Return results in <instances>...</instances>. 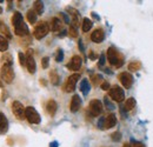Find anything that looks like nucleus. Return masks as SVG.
<instances>
[{"mask_svg":"<svg viewBox=\"0 0 153 147\" xmlns=\"http://www.w3.org/2000/svg\"><path fill=\"white\" fill-rule=\"evenodd\" d=\"M98 127L99 128H105V118H100V120L98 121Z\"/></svg>","mask_w":153,"mask_h":147,"instance_id":"c9c22d12","label":"nucleus"},{"mask_svg":"<svg viewBox=\"0 0 153 147\" xmlns=\"http://www.w3.org/2000/svg\"><path fill=\"white\" fill-rule=\"evenodd\" d=\"M104 91H107V90H110V84L107 82V81H104L102 84H101V86H100Z\"/></svg>","mask_w":153,"mask_h":147,"instance_id":"e433bc0d","label":"nucleus"},{"mask_svg":"<svg viewBox=\"0 0 153 147\" xmlns=\"http://www.w3.org/2000/svg\"><path fill=\"white\" fill-rule=\"evenodd\" d=\"M90 90H91V85H90L88 80L87 79H82L81 82H80V91H81V93L84 95H87Z\"/></svg>","mask_w":153,"mask_h":147,"instance_id":"6ab92c4d","label":"nucleus"},{"mask_svg":"<svg viewBox=\"0 0 153 147\" xmlns=\"http://www.w3.org/2000/svg\"><path fill=\"white\" fill-rule=\"evenodd\" d=\"M107 60L112 66H115V67H120L124 64V56L114 47H110L107 50Z\"/></svg>","mask_w":153,"mask_h":147,"instance_id":"f257e3e1","label":"nucleus"},{"mask_svg":"<svg viewBox=\"0 0 153 147\" xmlns=\"http://www.w3.org/2000/svg\"><path fill=\"white\" fill-rule=\"evenodd\" d=\"M48 64H50V58L48 56H45L41 59V66L42 68H47L48 67Z\"/></svg>","mask_w":153,"mask_h":147,"instance_id":"72a5a7b5","label":"nucleus"},{"mask_svg":"<svg viewBox=\"0 0 153 147\" xmlns=\"http://www.w3.org/2000/svg\"><path fill=\"white\" fill-rule=\"evenodd\" d=\"M137 105V101L134 98H128L126 101H125V105H124V108L125 111H132Z\"/></svg>","mask_w":153,"mask_h":147,"instance_id":"412c9836","label":"nucleus"},{"mask_svg":"<svg viewBox=\"0 0 153 147\" xmlns=\"http://www.w3.org/2000/svg\"><path fill=\"white\" fill-rule=\"evenodd\" d=\"M61 21H60V19L58 18H52L51 19V30L53 31V32H58V31H60L61 30Z\"/></svg>","mask_w":153,"mask_h":147,"instance_id":"aec40b11","label":"nucleus"},{"mask_svg":"<svg viewBox=\"0 0 153 147\" xmlns=\"http://www.w3.org/2000/svg\"><path fill=\"white\" fill-rule=\"evenodd\" d=\"M25 117H26V119L28 120L30 124H39L41 121L39 113L33 107H26V110H25Z\"/></svg>","mask_w":153,"mask_h":147,"instance_id":"39448f33","label":"nucleus"},{"mask_svg":"<svg viewBox=\"0 0 153 147\" xmlns=\"http://www.w3.org/2000/svg\"><path fill=\"white\" fill-rule=\"evenodd\" d=\"M93 26V21L88 18H84L82 20V32H88Z\"/></svg>","mask_w":153,"mask_h":147,"instance_id":"4be33fe9","label":"nucleus"},{"mask_svg":"<svg viewBox=\"0 0 153 147\" xmlns=\"http://www.w3.org/2000/svg\"><path fill=\"white\" fill-rule=\"evenodd\" d=\"M111 139H112L113 141H119V140L121 139V134H120V132H114L113 134H111Z\"/></svg>","mask_w":153,"mask_h":147,"instance_id":"f704fd0d","label":"nucleus"},{"mask_svg":"<svg viewBox=\"0 0 153 147\" xmlns=\"http://www.w3.org/2000/svg\"><path fill=\"white\" fill-rule=\"evenodd\" d=\"M92 81H93V85H98V84H100L102 81V76L99 75V74H96V75L92 76Z\"/></svg>","mask_w":153,"mask_h":147,"instance_id":"7c9ffc66","label":"nucleus"},{"mask_svg":"<svg viewBox=\"0 0 153 147\" xmlns=\"http://www.w3.org/2000/svg\"><path fill=\"white\" fill-rule=\"evenodd\" d=\"M1 62H2V65L12 66V64H13V59H12V55L10 54V53H5V54L1 56Z\"/></svg>","mask_w":153,"mask_h":147,"instance_id":"5701e85b","label":"nucleus"},{"mask_svg":"<svg viewBox=\"0 0 153 147\" xmlns=\"http://www.w3.org/2000/svg\"><path fill=\"white\" fill-rule=\"evenodd\" d=\"M105 64V54H100V59H99V66H104Z\"/></svg>","mask_w":153,"mask_h":147,"instance_id":"4c0bfd02","label":"nucleus"},{"mask_svg":"<svg viewBox=\"0 0 153 147\" xmlns=\"http://www.w3.org/2000/svg\"><path fill=\"white\" fill-rule=\"evenodd\" d=\"M7 129H8V120L5 117V114L0 112V134L6 133Z\"/></svg>","mask_w":153,"mask_h":147,"instance_id":"dca6fc26","label":"nucleus"},{"mask_svg":"<svg viewBox=\"0 0 153 147\" xmlns=\"http://www.w3.org/2000/svg\"><path fill=\"white\" fill-rule=\"evenodd\" d=\"M18 56H19V62H20V65H21V66H26V54H24V53L19 52Z\"/></svg>","mask_w":153,"mask_h":147,"instance_id":"2f4dec72","label":"nucleus"},{"mask_svg":"<svg viewBox=\"0 0 153 147\" xmlns=\"http://www.w3.org/2000/svg\"><path fill=\"white\" fill-rule=\"evenodd\" d=\"M80 106H81V100H80V97L76 94V95H73V97H72V99H71L70 110H71V112L76 113V112H78V111H79Z\"/></svg>","mask_w":153,"mask_h":147,"instance_id":"ddd939ff","label":"nucleus"},{"mask_svg":"<svg viewBox=\"0 0 153 147\" xmlns=\"http://www.w3.org/2000/svg\"><path fill=\"white\" fill-rule=\"evenodd\" d=\"M119 80H120V82H121V85L125 87V88H131L132 87V85H133V76H132V74L128 73V72H121V73L119 74Z\"/></svg>","mask_w":153,"mask_h":147,"instance_id":"1a4fd4ad","label":"nucleus"},{"mask_svg":"<svg viewBox=\"0 0 153 147\" xmlns=\"http://www.w3.org/2000/svg\"><path fill=\"white\" fill-rule=\"evenodd\" d=\"M48 32H50V26H48V24L47 22H45V21H41V22H39L38 25L34 27V31H33V36L36 39H42V38H45L47 34H48Z\"/></svg>","mask_w":153,"mask_h":147,"instance_id":"f03ea898","label":"nucleus"},{"mask_svg":"<svg viewBox=\"0 0 153 147\" xmlns=\"http://www.w3.org/2000/svg\"><path fill=\"white\" fill-rule=\"evenodd\" d=\"M1 12H2V8H1V6H0V14H1Z\"/></svg>","mask_w":153,"mask_h":147,"instance_id":"c03bdc74","label":"nucleus"},{"mask_svg":"<svg viewBox=\"0 0 153 147\" xmlns=\"http://www.w3.org/2000/svg\"><path fill=\"white\" fill-rule=\"evenodd\" d=\"M25 110L26 108H24V105L20 101H13L12 102V111H13V114L17 117V119L24 120L26 118L25 117Z\"/></svg>","mask_w":153,"mask_h":147,"instance_id":"6e6552de","label":"nucleus"},{"mask_svg":"<svg viewBox=\"0 0 153 147\" xmlns=\"http://www.w3.org/2000/svg\"><path fill=\"white\" fill-rule=\"evenodd\" d=\"M60 17L64 19V21H65L66 24H68V22H70V19H68V17H67L65 13H60Z\"/></svg>","mask_w":153,"mask_h":147,"instance_id":"58836bf2","label":"nucleus"},{"mask_svg":"<svg viewBox=\"0 0 153 147\" xmlns=\"http://www.w3.org/2000/svg\"><path fill=\"white\" fill-rule=\"evenodd\" d=\"M62 59H64V52H62V50L59 48V50L57 51V54H56V61L60 62Z\"/></svg>","mask_w":153,"mask_h":147,"instance_id":"473e14b6","label":"nucleus"},{"mask_svg":"<svg viewBox=\"0 0 153 147\" xmlns=\"http://www.w3.org/2000/svg\"><path fill=\"white\" fill-rule=\"evenodd\" d=\"M88 110H90V113L92 117H98L101 114L102 112V104L100 100L98 99H93L90 101V106H88Z\"/></svg>","mask_w":153,"mask_h":147,"instance_id":"0eeeda50","label":"nucleus"},{"mask_svg":"<svg viewBox=\"0 0 153 147\" xmlns=\"http://www.w3.org/2000/svg\"><path fill=\"white\" fill-rule=\"evenodd\" d=\"M123 147H132V146H131L128 143H126V144H124V146H123Z\"/></svg>","mask_w":153,"mask_h":147,"instance_id":"79ce46f5","label":"nucleus"},{"mask_svg":"<svg viewBox=\"0 0 153 147\" xmlns=\"http://www.w3.org/2000/svg\"><path fill=\"white\" fill-rule=\"evenodd\" d=\"M68 34H70V37H72V38H76V37H78V31H76V27H73L72 25L70 26V30H68Z\"/></svg>","mask_w":153,"mask_h":147,"instance_id":"c756f323","label":"nucleus"},{"mask_svg":"<svg viewBox=\"0 0 153 147\" xmlns=\"http://www.w3.org/2000/svg\"><path fill=\"white\" fill-rule=\"evenodd\" d=\"M26 67H27V71L31 74H34L37 71V64H36V60L32 55L31 50H28L27 54H26Z\"/></svg>","mask_w":153,"mask_h":147,"instance_id":"9d476101","label":"nucleus"},{"mask_svg":"<svg viewBox=\"0 0 153 147\" xmlns=\"http://www.w3.org/2000/svg\"><path fill=\"white\" fill-rule=\"evenodd\" d=\"M14 33H16L17 36H19V37H25V36H27V34H28V27H27V25H26L25 22H22V24H20L19 26L14 27Z\"/></svg>","mask_w":153,"mask_h":147,"instance_id":"4468645a","label":"nucleus"},{"mask_svg":"<svg viewBox=\"0 0 153 147\" xmlns=\"http://www.w3.org/2000/svg\"><path fill=\"white\" fill-rule=\"evenodd\" d=\"M0 74H1V78L4 79V81L7 82V84H11L14 79V72H13L12 66L2 65L1 70H0Z\"/></svg>","mask_w":153,"mask_h":147,"instance_id":"20e7f679","label":"nucleus"},{"mask_svg":"<svg viewBox=\"0 0 153 147\" xmlns=\"http://www.w3.org/2000/svg\"><path fill=\"white\" fill-rule=\"evenodd\" d=\"M57 102L54 101V100H48L47 101V104H46V111H47V113L51 115V117H53L54 114H56V112H57Z\"/></svg>","mask_w":153,"mask_h":147,"instance_id":"f3484780","label":"nucleus"},{"mask_svg":"<svg viewBox=\"0 0 153 147\" xmlns=\"http://www.w3.org/2000/svg\"><path fill=\"white\" fill-rule=\"evenodd\" d=\"M108 97L114 100L117 102H121L124 99H125V93L123 91L121 87H119L118 85H114L110 88V92H108Z\"/></svg>","mask_w":153,"mask_h":147,"instance_id":"7ed1b4c3","label":"nucleus"},{"mask_svg":"<svg viewBox=\"0 0 153 147\" xmlns=\"http://www.w3.org/2000/svg\"><path fill=\"white\" fill-rule=\"evenodd\" d=\"M81 66V58L79 55H74L71 58L70 62L67 64V68L71 71H78Z\"/></svg>","mask_w":153,"mask_h":147,"instance_id":"9b49d317","label":"nucleus"},{"mask_svg":"<svg viewBox=\"0 0 153 147\" xmlns=\"http://www.w3.org/2000/svg\"><path fill=\"white\" fill-rule=\"evenodd\" d=\"M132 147H145V146H144V144H141V143H134Z\"/></svg>","mask_w":153,"mask_h":147,"instance_id":"ea45409f","label":"nucleus"},{"mask_svg":"<svg viewBox=\"0 0 153 147\" xmlns=\"http://www.w3.org/2000/svg\"><path fill=\"white\" fill-rule=\"evenodd\" d=\"M8 48V40L4 36H0V52H6Z\"/></svg>","mask_w":153,"mask_h":147,"instance_id":"a878e982","label":"nucleus"},{"mask_svg":"<svg viewBox=\"0 0 153 147\" xmlns=\"http://www.w3.org/2000/svg\"><path fill=\"white\" fill-rule=\"evenodd\" d=\"M79 78H80L79 74H72V75H70L68 79L66 80L65 85H64V91L67 93L73 92L76 90V82H78V80H79Z\"/></svg>","mask_w":153,"mask_h":147,"instance_id":"423d86ee","label":"nucleus"},{"mask_svg":"<svg viewBox=\"0 0 153 147\" xmlns=\"http://www.w3.org/2000/svg\"><path fill=\"white\" fill-rule=\"evenodd\" d=\"M11 20H12V25H13L14 27L19 26L20 24H22V22H24V18H22V16H21V13H20V12H14Z\"/></svg>","mask_w":153,"mask_h":147,"instance_id":"a211bd4d","label":"nucleus"},{"mask_svg":"<svg viewBox=\"0 0 153 147\" xmlns=\"http://www.w3.org/2000/svg\"><path fill=\"white\" fill-rule=\"evenodd\" d=\"M0 32L4 33V37L8 38V39L12 37V36H11V32H10V30H8V27L4 24L2 20H0Z\"/></svg>","mask_w":153,"mask_h":147,"instance_id":"393cba45","label":"nucleus"},{"mask_svg":"<svg viewBox=\"0 0 153 147\" xmlns=\"http://www.w3.org/2000/svg\"><path fill=\"white\" fill-rule=\"evenodd\" d=\"M50 78H51V82L53 84V85H58L59 84V75L56 71H51L50 72Z\"/></svg>","mask_w":153,"mask_h":147,"instance_id":"c85d7f7f","label":"nucleus"},{"mask_svg":"<svg viewBox=\"0 0 153 147\" xmlns=\"http://www.w3.org/2000/svg\"><path fill=\"white\" fill-rule=\"evenodd\" d=\"M2 87V82H1V80H0V88Z\"/></svg>","mask_w":153,"mask_h":147,"instance_id":"37998d69","label":"nucleus"},{"mask_svg":"<svg viewBox=\"0 0 153 147\" xmlns=\"http://www.w3.org/2000/svg\"><path fill=\"white\" fill-rule=\"evenodd\" d=\"M115 124H117V117H115V114L111 113V114H108L105 118V128H112V127L115 126Z\"/></svg>","mask_w":153,"mask_h":147,"instance_id":"2eb2a0df","label":"nucleus"},{"mask_svg":"<svg viewBox=\"0 0 153 147\" xmlns=\"http://www.w3.org/2000/svg\"><path fill=\"white\" fill-rule=\"evenodd\" d=\"M104 39H105V33H104V31L101 28H97L96 31H93L92 34H91V40L93 42H96V44L102 42Z\"/></svg>","mask_w":153,"mask_h":147,"instance_id":"f8f14e48","label":"nucleus"},{"mask_svg":"<svg viewBox=\"0 0 153 147\" xmlns=\"http://www.w3.org/2000/svg\"><path fill=\"white\" fill-rule=\"evenodd\" d=\"M33 10H34V12L40 16V14H42L44 13V4L41 2V1H34V5H33Z\"/></svg>","mask_w":153,"mask_h":147,"instance_id":"b1692460","label":"nucleus"},{"mask_svg":"<svg viewBox=\"0 0 153 147\" xmlns=\"http://www.w3.org/2000/svg\"><path fill=\"white\" fill-rule=\"evenodd\" d=\"M37 16H38V14L34 12V10H30V11L27 12V16H26L28 22H30V24H34V22L37 21Z\"/></svg>","mask_w":153,"mask_h":147,"instance_id":"bb28decb","label":"nucleus"},{"mask_svg":"<svg viewBox=\"0 0 153 147\" xmlns=\"http://www.w3.org/2000/svg\"><path fill=\"white\" fill-rule=\"evenodd\" d=\"M140 67H141V64L138 62V61H133V62H130V64H128V71H131V72H137V71H139Z\"/></svg>","mask_w":153,"mask_h":147,"instance_id":"cd10ccee","label":"nucleus"},{"mask_svg":"<svg viewBox=\"0 0 153 147\" xmlns=\"http://www.w3.org/2000/svg\"><path fill=\"white\" fill-rule=\"evenodd\" d=\"M50 147H58V143H57V141H53V143H51Z\"/></svg>","mask_w":153,"mask_h":147,"instance_id":"a19ab883","label":"nucleus"}]
</instances>
